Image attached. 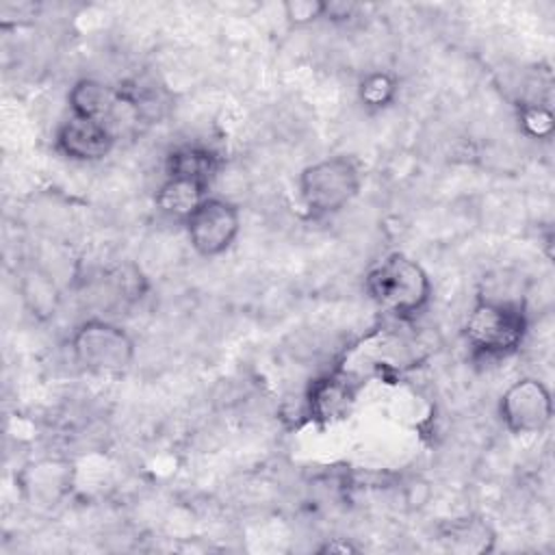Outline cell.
I'll list each match as a JSON object with an SVG mask.
<instances>
[{
	"mask_svg": "<svg viewBox=\"0 0 555 555\" xmlns=\"http://www.w3.org/2000/svg\"><path fill=\"white\" fill-rule=\"evenodd\" d=\"M360 546L353 544L349 538H327L319 548L317 553L321 555H351V553H358Z\"/></svg>",
	"mask_w": 555,
	"mask_h": 555,
	"instance_id": "cell-18",
	"label": "cell"
},
{
	"mask_svg": "<svg viewBox=\"0 0 555 555\" xmlns=\"http://www.w3.org/2000/svg\"><path fill=\"white\" fill-rule=\"evenodd\" d=\"M67 486V466L59 462H37L26 466L20 475V488L24 496L37 505L56 503Z\"/></svg>",
	"mask_w": 555,
	"mask_h": 555,
	"instance_id": "cell-11",
	"label": "cell"
},
{
	"mask_svg": "<svg viewBox=\"0 0 555 555\" xmlns=\"http://www.w3.org/2000/svg\"><path fill=\"white\" fill-rule=\"evenodd\" d=\"M72 117L111 121L119 106V91L95 78H80L67 93Z\"/></svg>",
	"mask_w": 555,
	"mask_h": 555,
	"instance_id": "cell-10",
	"label": "cell"
},
{
	"mask_svg": "<svg viewBox=\"0 0 555 555\" xmlns=\"http://www.w3.org/2000/svg\"><path fill=\"white\" fill-rule=\"evenodd\" d=\"M20 293H22L24 306L35 319L46 321L54 317L59 308V288L46 271L37 267L26 269L20 278Z\"/></svg>",
	"mask_w": 555,
	"mask_h": 555,
	"instance_id": "cell-13",
	"label": "cell"
},
{
	"mask_svg": "<svg viewBox=\"0 0 555 555\" xmlns=\"http://www.w3.org/2000/svg\"><path fill=\"white\" fill-rule=\"evenodd\" d=\"M208 191H210V186H206L202 182L165 176L163 184L158 186V191L154 195V204L165 217L178 219L184 223L186 217L210 195Z\"/></svg>",
	"mask_w": 555,
	"mask_h": 555,
	"instance_id": "cell-12",
	"label": "cell"
},
{
	"mask_svg": "<svg viewBox=\"0 0 555 555\" xmlns=\"http://www.w3.org/2000/svg\"><path fill=\"white\" fill-rule=\"evenodd\" d=\"M356 11H358V4H353V2L330 0V2H325L323 20H330V22H347V20L353 17Z\"/></svg>",
	"mask_w": 555,
	"mask_h": 555,
	"instance_id": "cell-17",
	"label": "cell"
},
{
	"mask_svg": "<svg viewBox=\"0 0 555 555\" xmlns=\"http://www.w3.org/2000/svg\"><path fill=\"white\" fill-rule=\"evenodd\" d=\"M195 254L215 258L225 254L241 234V210L236 204L208 195L184 221Z\"/></svg>",
	"mask_w": 555,
	"mask_h": 555,
	"instance_id": "cell-5",
	"label": "cell"
},
{
	"mask_svg": "<svg viewBox=\"0 0 555 555\" xmlns=\"http://www.w3.org/2000/svg\"><path fill=\"white\" fill-rule=\"evenodd\" d=\"M399 82L390 72H369L358 85V100L366 111H382L397 98Z\"/></svg>",
	"mask_w": 555,
	"mask_h": 555,
	"instance_id": "cell-14",
	"label": "cell"
},
{
	"mask_svg": "<svg viewBox=\"0 0 555 555\" xmlns=\"http://www.w3.org/2000/svg\"><path fill=\"white\" fill-rule=\"evenodd\" d=\"M518 124L531 139H548L555 128V117L548 106L538 102H525L518 106Z\"/></svg>",
	"mask_w": 555,
	"mask_h": 555,
	"instance_id": "cell-15",
	"label": "cell"
},
{
	"mask_svg": "<svg viewBox=\"0 0 555 555\" xmlns=\"http://www.w3.org/2000/svg\"><path fill=\"white\" fill-rule=\"evenodd\" d=\"M356 401V388L347 375L334 371L317 377L306 392V410L312 421L334 423L349 414Z\"/></svg>",
	"mask_w": 555,
	"mask_h": 555,
	"instance_id": "cell-8",
	"label": "cell"
},
{
	"mask_svg": "<svg viewBox=\"0 0 555 555\" xmlns=\"http://www.w3.org/2000/svg\"><path fill=\"white\" fill-rule=\"evenodd\" d=\"M282 11L291 26H308L317 20H323L325 2L323 0H286L282 4Z\"/></svg>",
	"mask_w": 555,
	"mask_h": 555,
	"instance_id": "cell-16",
	"label": "cell"
},
{
	"mask_svg": "<svg viewBox=\"0 0 555 555\" xmlns=\"http://www.w3.org/2000/svg\"><path fill=\"white\" fill-rule=\"evenodd\" d=\"M529 330L525 304L518 299H501L479 295L466 314L464 338L475 358L496 360L520 349Z\"/></svg>",
	"mask_w": 555,
	"mask_h": 555,
	"instance_id": "cell-2",
	"label": "cell"
},
{
	"mask_svg": "<svg viewBox=\"0 0 555 555\" xmlns=\"http://www.w3.org/2000/svg\"><path fill=\"white\" fill-rule=\"evenodd\" d=\"M364 291L379 310L410 321L429 306L434 288L427 271L414 258L392 251L369 269Z\"/></svg>",
	"mask_w": 555,
	"mask_h": 555,
	"instance_id": "cell-1",
	"label": "cell"
},
{
	"mask_svg": "<svg viewBox=\"0 0 555 555\" xmlns=\"http://www.w3.org/2000/svg\"><path fill=\"white\" fill-rule=\"evenodd\" d=\"M117 134L106 121L67 117L54 134V147L69 160L98 163L115 147Z\"/></svg>",
	"mask_w": 555,
	"mask_h": 555,
	"instance_id": "cell-7",
	"label": "cell"
},
{
	"mask_svg": "<svg viewBox=\"0 0 555 555\" xmlns=\"http://www.w3.org/2000/svg\"><path fill=\"white\" fill-rule=\"evenodd\" d=\"M219 169H221V156L212 147L199 145V143L178 145L165 156L167 178H184V180H195L210 186Z\"/></svg>",
	"mask_w": 555,
	"mask_h": 555,
	"instance_id": "cell-9",
	"label": "cell"
},
{
	"mask_svg": "<svg viewBox=\"0 0 555 555\" xmlns=\"http://www.w3.org/2000/svg\"><path fill=\"white\" fill-rule=\"evenodd\" d=\"M362 186V169L353 156L334 154L306 165L297 178L299 199L308 215L332 217L349 206Z\"/></svg>",
	"mask_w": 555,
	"mask_h": 555,
	"instance_id": "cell-3",
	"label": "cell"
},
{
	"mask_svg": "<svg viewBox=\"0 0 555 555\" xmlns=\"http://www.w3.org/2000/svg\"><path fill=\"white\" fill-rule=\"evenodd\" d=\"M69 349L82 371L115 377L130 369L137 345L126 327L108 319H87L72 332Z\"/></svg>",
	"mask_w": 555,
	"mask_h": 555,
	"instance_id": "cell-4",
	"label": "cell"
},
{
	"mask_svg": "<svg viewBox=\"0 0 555 555\" xmlns=\"http://www.w3.org/2000/svg\"><path fill=\"white\" fill-rule=\"evenodd\" d=\"M499 418L514 436L540 434L553 418V397L538 377H520L499 399Z\"/></svg>",
	"mask_w": 555,
	"mask_h": 555,
	"instance_id": "cell-6",
	"label": "cell"
}]
</instances>
